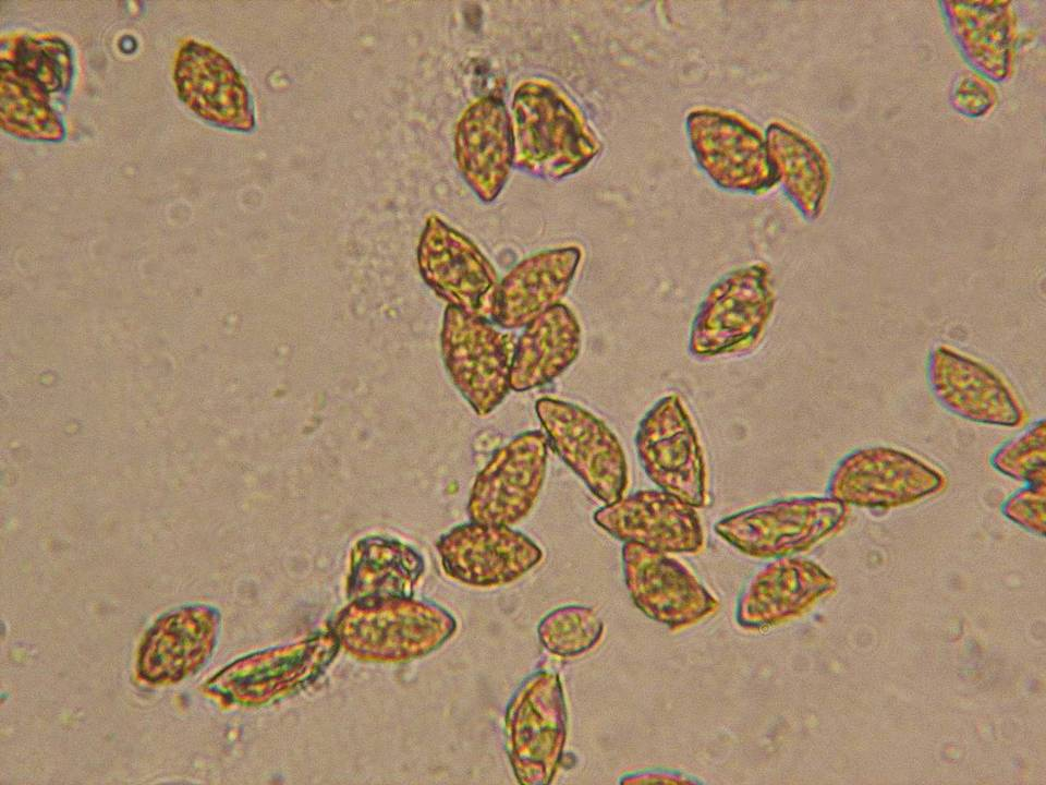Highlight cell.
<instances>
[{"label": "cell", "instance_id": "15", "mask_svg": "<svg viewBox=\"0 0 1046 785\" xmlns=\"http://www.w3.org/2000/svg\"><path fill=\"white\" fill-rule=\"evenodd\" d=\"M177 93L204 121L235 132H252L256 120L251 94L232 62L211 46L185 41L173 70Z\"/></svg>", "mask_w": 1046, "mask_h": 785}, {"label": "cell", "instance_id": "9", "mask_svg": "<svg viewBox=\"0 0 1046 785\" xmlns=\"http://www.w3.org/2000/svg\"><path fill=\"white\" fill-rule=\"evenodd\" d=\"M506 735L519 781L549 782L565 738V708L556 674L539 672L521 686L507 710Z\"/></svg>", "mask_w": 1046, "mask_h": 785}, {"label": "cell", "instance_id": "6", "mask_svg": "<svg viewBox=\"0 0 1046 785\" xmlns=\"http://www.w3.org/2000/svg\"><path fill=\"white\" fill-rule=\"evenodd\" d=\"M440 339L442 360L458 391L477 415L492 412L511 390L514 335L448 305Z\"/></svg>", "mask_w": 1046, "mask_h": 785}, {"label": "cell", "instance_id": "4", "mask_svg": "<svg viewBox=\"0 0 1046 785\" xmlns=\"http://www.w3.org/2000/svg\"><path fill=\"white\" fill-rule=\"evenodd\" d=\"M549 445L604 505L623 497L629 469L617 435L587 409L551 397L535 402Z\"/></svg>", "mask_w": 1046, "mask_h": 785}, {"label": "cell", "instance_id": "17", "mask_svg": "<svg viewBox=\"0 0 1046 785\" xmlns=\"http://www.w3.org/2000/svg\"><path fill=\"white\" fill-rule=\"evenodd\" d=\"M219 614L206 605H187L159 617L146 632L136 672L153 685H169L195 673L217 639Z\"/></svg>", "mask_w": 1046, "mask_h": 785}, {"label": "cell", "instance_id": "22", "mask_svg": "<svg viewBox=\"0 0 1046 785\" xmlns=\"http://www.w3.org/2000/svg\"><path fill=\"white\" fill-rule=\"evenodd\" d=\"M325 641H314L284 649L281 652H265L243 657L209 679L204 690L229 703L252 704L268 700L278 690H288L311 678L320 667L318 660L328 659ZM330 652V651H327Z\"/></svg>", "mask_w": 1046, "mask_h": 785}, {"label": "cell", "instance_id": "7", "mask_svg": "<svg viewBox=\"0 0 1046 785\" xmlns=\"http://www.w3.org/2000/svg\"><path fill=\"white\" fill-rule=\"evenodd\" d=\"M945 485V475L924 460L875 446L844 456L829 476L827 493L847 506L887 510L935 495Z\"/></svg>", "mask_w": 1046, "mask_h": 785}, {"label": "cell", "instance_id": "16", "mask_svg": "<svg viewBox=\"0 0 1046 785\" xmlns=\"http://www.w3.org/2000/svg\"><path fill=\"white\" fill-rule=\"evenodd\" d=\"M593 519L624 543L662 553H697L704 545L695 508L661 490L636 491L598 508Z\"/></svg>", "mask_w": 1046, "mask_h": 785}, {"label": "cell", "instance_id": "23", "mask_svg": "<svg viewBox=\"0 0 1046 785\" xmlns=\"http://www.w3.org/2000/svg\"><path fill=\"white\" fill-rule=\"evenodd\" d=\"M581 328L574 313L559 303L527 324L514 345L510 388L521 392L546 385L577 358Z\"/></svg>", "mask_w": 1046, "mask_h": 785}, {"label": "cell", "instance_id": "20", "mask_svg": "<svg viewBox=\"0 0 1046 785\" xmlns=\"http://www.w3.org/2000/svg\"><path fill=\"white\" fill-rule=\"evenodd\" d=\"M74 74L70 45L50 34L1 39L0 89L46 108L68 96Z\"/></svg>", "mask_w": 1046, "mask_h": 785}, {"label": "cell", "instance_id": "3", "mask_svg": "<svg viewBox=\"0 0 1046 785\" xmlns=\"http://www.w3.org/2000/svg\"><path fill=\"white\" fill-rule=\"evenodd\" d=\"M848 506L830 496L774 499L718 520L714 530L745 555L781 558L838 530Z\"/></svg>", "mask_w": 1046, "mask_h": 785}, {"label": "cell", "instance_id": "19", "mask_svg": "<svg viewBox=\"0 0 1046 785\" xmlns=\"http://www.w3.org/2000/svg\"><path fill=\"white\" fill-rule=\"evenodd\" d=\"M576 246L538 252L516 264L497 285L490 321L503 329L525 327L560 303L581 261Z\"/></svg>", "mask_w": 1046, "mask_h": 785}, {"label": "cell", "instance_id": "1", "mask_svg": "<svg viewBox=\"0 0 1046 785\" xmlns=\"http://www.w3.org/2000/svg\"><path fill=\"white\" fill-rule=\"evenodd\" d=\"M512 109L513 162L522 170L559 180L577 172L596 154L580 112L557 86L544 81L523 83Z\"/></svg>", "mask_w": 1046, "mask_h": 785}, {"label": "cell", "instance_id": "18", "mask_svg": "<svg viewBox=\"0 0 1046 785\" xmlns=\"http://www.w3.org/2000/svg\"><path fill=\"white\" fill-rule=\"evenodd\" d=\"M455 157L473 193L484 203L494 202L514 160L512 121L500 99L484 98L464 112L457 128Z\"/></svg>", "mask_w": 1046, "mask_h": 785}, {"label": "cell", "instance_id": "21", "mask_svg": "<svg viewBox=\"0 0 1046 785\" xmlns=\"http://www.w3.org/2000/svg\"><path fill=\"white\" fill-rule=\"evenodd\" d=\"M830 585V578L813 563L777 558L749 580L738 599L735 619L745 629L776 626Z\"/></svg>", "mask_w": 1046, "mask_h": 785}, {"label": "cell", "instance_id": "10", "mask_svg": "<svg viewBox=\"0 0 1046 785\" xmlns=\"http://www.w3.org/2000/svg\"><path fill=\"white\" fill-rule=\"evenodd\" d=\"M346 613L338 628L352 651L366 656L406 660L442 644L454 631V618L443 608L408 597L379 607Z\"/></svg>", "mask_w": 1046, "mask_h": 785}, {"label": "cell", "instance_id": "2", "mask_svg": "<svg viewBox=\"0 0 1046 785\" xmlns=\"http://www.w3.org/2000/svg\"><path fill=\"white\" fill-rule=\"evenodd\" d=\"M775 305L771 273L764 264L734 269L710 287L692 322L689 351L695 358L746 352L761 340Z\"/></svg>", "mask_w": 1046, "mask_h": 785}, {"label": "cell", "instance_id": "27", "mask_svg": "<svg viewBox=\"0 0 1046 785\" xmlns=\"http://www.w3.org/2000/svg\"><path fill=\"white\" fill-rule=\"evenodd\" d=\"M635 780L629 782H664V783H692L693 780H689L688 776L679 774L676 772H649L646 774H640Z\"/></svg>", "mask_w": 1046, "mask_h": 785}, {"label": "cell", "instance_id": "12", "mask_svg": "<svg viewBox=\"0 0 1046 785\" xmlns=\"http://www.w3.org/2000/svg\"><path fill=\"white\" fill-rule=\"evenodd\" d=\"M624 582L647 617L679 629L714 613L717 599L679 560L636 543L622 546Z\"/></svg>", "mask_w": 1046, "mask_h": 785}, {"label": "cell", "instance_id": "5", "mask_svg": "<svg viewBox=\"0 0 1046 785\" xmlns=\"http://www.w3.org/2000/svg\"><path fill=\"white\" fill-rule=\"evenodd\" d=\"M634 443L642 469L661 491L694 508L709 504L704 450L677 395L662 397L646 412Z\"/></svg>", "mask_w": 1046, "mask_h": 785}, {"label": "cell", "instance_id": "25", "mask_svg": "<svg viewBox=\"0 0 1046 785\" xmlns=\"http://www.w3.org/2000/svg\"><path fill=\"white\" fill-rule=\"evenodd\" d=\"M993 467L1029 484H1045V421L1001 445L992 457Z\"/></svg>", "mask_w": 1046, "mask_h": 785}, {"label": "cell", "instance_id": "26", "mask_svg": "<svg viewBox=\"0 0 1046 785\" xmlns=\"http://www.w3.org/2000/svg\"><path fill=\"white\" fill-rule=\"evenodd\" d=\"M1001 510L1010 520L1043 531L1045 524V484H1029L1010 495Z\"/></svg>", "mask_w": 1046, "mask_h": 785}, {"label": "cell", "instance_id": "13", "mask_svg": "<svg viewBox=\"0 0 1046 785\" xmlns=\"http://www.w3.org/2000/svg\"><path fill=\"white\" fill-rule=\"evenodd\" d=\"M437 550L450 578L476 588L511 583L543 557L540 547L521 531L471 520L443 534Z\"/></svg>", "mask_w": 1046, "mask_h": 785}, {"label": "cell", "instance_id": "8", "mask_svg": "<svg viewBox=\"0 0 1046 785\" xmlns=\"http://www.w3.org/2000/svg\"><path fill=\"white\" fill-rule=\"evenodd\" d=\"M548 438L525 431L499 448L476 475L466 512L471 521L512 527L533 509L545 482Z\"/></svg>", "mask_w": 1046, "mask_h": 785}, {"label": "cell", "instance_id": "11", "mask_svg": "<svg viewBox=\"0 0 1046 785\" xmlns=\"http://www.w3.org/2000/svg\"><path fill=\"white\" fill-rule=\"evenodd\" d=\"M417 263L424 281L450 306L490 321L498 275L466 235L430 216L419 239Z\"/></svg>", "mask_w": 1046, "mask_h": 785}, {"label": "cell", "instance_id": "14", "mask_svg": "<svg viewBox=\"0 0 1046 785\" xmlns=\"http://www.w3.org/2000/svg\"><path fill=\"white\" fill-rule=\"evenodd\" d=\"M927 378L938 402L964 420L1006 427L1025 420L1024 408L1005 378L953 348L938 346L932 351Z\"/></svg>", "mask_w": 1046, "mask_h": 785}, {"label": "cell", "instance_id": "24", "mask_svg": "<svg viewBox=\"0 0 1046 785\" xmlns=\"http://www.w3.org/2000/svg\"><path fill=\"white\" fill-rule=\"evenodd\" d=\"M603 621L585 606H563L549 613L539 624L543 645L554 654L577 655L592 649L601 638Z\"/></svg>", "mask_w": 1046, "mask_h": 785}]
</instances>
